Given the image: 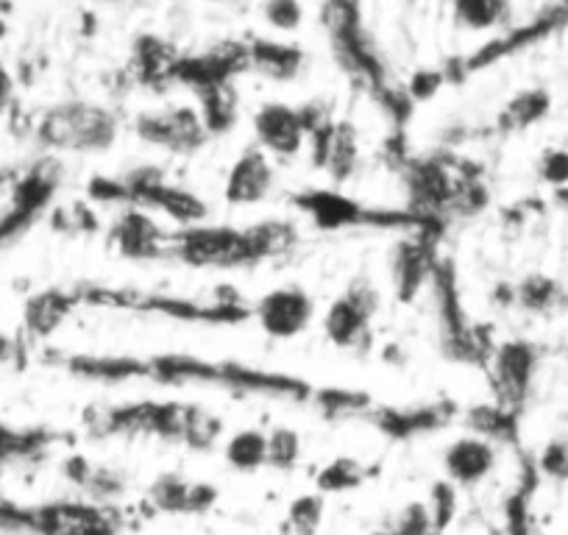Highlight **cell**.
I'll return each instance as SVG.
<instances>
[{
    "label": "cell",
    "mask_w": 568,
    "mask_h": 535,
    "mask_svg": "<svg viewBox=\"0 0 568 535\" xmlns=\"http://www.w3.org/2000/svg\"><path fill=\"white\" fill-rule=\"evenodd\" d=\"M57 363L68 374L101 382L151 380L165 385H210L243 396L287 402H313L315 393V387L302 376L254 369L240 360H210L201 354H62Z\"/></svg>",
    "instance_id": "6da1fadb"
},
{
    "label": "cell",
    "mask_w": 568,
    "mask_h": 535,
    "mask_svg": "<svg viewBox=\"0 0 568 535\" xmlns=\"http://www.w3.org/2000/svg\"><path fill=\"white\" fill-rule=\"evenodd\" d=\"M298 245V226L282 218H267L251 226L229 223H199V226L171 229L168 260L201 271H243L260 262L291 254Z\"/></svg>",
    "instance_id": "7a4b0ae2"
},
{
    "label": "cell",
    "mask_w": 568,
    "mask_h": 535,
    "mask_svg": "<svg viewBox=\"0 0 568 535\" xmlns=\"http://www.w3.org/2000/svg\"><path fill=\"white\" fill-rule=\"evenodd\" d=\"M81 424L95 438H160L193 452L215 450L223 422L190 402H118L87 407Z\"/></svg>",
    "instance_id": "3957f363"
},
{
    "label": "cell",
    "mask_w": 568,
    "mask_h": 535,
    "mask_svg": "<svg viewBox=\"0 0 568 535\" xmlns=\"http://www.w3.org/2000/svg\"><path fill=\"white\" fill-rule=\"evenodd\" d=\"M81 307L129 310V313L162 315V319L182 321V324L234 326L251 321V307L240 299L234 287H215L212 299H190L179 293L142 291V287H112V285H75Z\"/></svg>",
    "instance_id": "277c9868"
},
{
    "label": "cell",
    "mask_w": 568,
    "mask_h": 535,
    "mask_svg": "<svg viewBox=\"0 0 568 535\" xmlns=\"http://www.w3.org/2000/svg\"><path fill=\"white\" fill-rule=\"evenodd\" d=\"M321 26L332 42V57H335L337 68L348 75L354 87L368 92L376 107L396 90H402L404 81L393 75L385 51L368 31L363 7H357V3H324L321 7Z\"/></svg>",
    "instance_id": "5b68a950"
},
{
    "label": "cell",
    "mask_w": 568,
    "mask_h": 535,
    "mask_svg": "<svg viewBox=\"0 0 568 535\" xmlns=\"http://www.w3.org/2000/svg\"><path fill=\"white\" fill-rule=\"evenodd\" d=\"M120 114L90 98H68L48 107L31 125L37 145L53 154H106L120 138Z\"/></svg>",
    "instance_id": "8992f818"
},
{
    "label": "cell",
    "mask_w": 568,
    "mask_h": 535,
    "mask_svg": "<svg viewBox=\"0 0 568 535\" xmlns=\"http://www.w3.org/2000/svg\"><path fill=\"white\" fill-rule=\"evenodd\" d=\"M291 204L324 232H341V229H376V232H402L415 234L426 229H440L444 223L426 221L415 215L407 206H374L365 201L352 199L337 188H307L291 195Z\"/></svg>",
    "instance_id": "52a82bcc"
},
{
    "label": "cell",
    "mask_w": 568,
    "mask_h": 535,
    "mask_svg": "<svg viewBox=\"0 0 568 535\" xmlns=\"http://www.w3.org/2000/svg\"><path fill=\"white\" fill-rule=\"evenodd\" d=\"M120 184V204L140 206L145 212H160L162 218L173 223V229L199 226L210 218V206L195 190L182 188V184L168 182V173L154 162L134 165L118 176Z\"/></svg>",
    "instance_id": "ba28073f"
},
{
    "label": "cell",
    "mask_w": 568,
    "mask_h": 535,
    "mask_svg": "<svg viewBox=\"0 0 568 535\" xmlns=\"http://www.w3.org/2000/svg\"><path fill=\"white\" fill-rule=\"evenodd\" d=\"M382 307V293L368 274H357L346 291L326 307L324 332L335 349L368 354L374 349V321Z\"/></svg>",
    "instance_id": "9c48e42d"
},
{
    "label": "cell",
    "mask_w": 568,
    "mask_h": 535,
    "mask_svg": "<svg viewBox=\"0 0 568 535\" xmlns=\"http://www.w3.org/2000/svg\"><path fill=\"white\" fill-rule=\"evenodd\" d=\"M129 516L118 505H98L84 496L31 505V535H123Z\"/></svg>",
    "instance_id": "30bf717a"
},
{
    "label": "cell",
    "mask_w": 568,
    "mask_h": 535,
    "mask_svg": "<svg viewBox=\"0 0 568 535\" xmlns=\"http://www.w3.org/2000/svg\"><path fill=\"white\" fill-rule=\"evenodd\" d=\"M131 131L151 149L173 157H193L210 143L195 103H176L165 109H145L131 118Z\"/></svg>",
    "instance_id": "8fae6325"
},
{
    "label": "cell",
    "mask_w": 568,
    "mask_h": 535,
    "mask_svg": "<svg viewBox=\"0 0 568 535\" xmlns=\"http://www.w3.org/2000/svg\"><path fill=\"white\" fill-rule=\"evenodd\" d=\"M538 349L521 337H510V341L496 343L494 354H490L488 365L490 385H494V402L510 413H521L529 398V387H532L535 371H538Z\"/></svg>",
    "instance_id": "7c38bea8"
},
{
    "label": "cell",
    "mask_w": 568,
    "mask_h": 535,
    "mask_svg": "<svg viewBox=\"0 0 568 535\" xmlns=\"http://www.w3.org/2000/svg\"><path fill=\"white\" fill-rule=\"evenodd\" d=\"M440 229H426V232L404 234L390 254V280L393 293L398 302L409 304L418 299L424 287L433 282L435 268L440 262Z\"/></svg>",
    "instance_id": "4fadbf2b"
},
{
    "label": "cell",
    "mask_w": 568,
    "mask_h": 535,
    "mask_svg": "<svg viewBox=\"0 0 568 535\" xmlns=\"http://www.w3.org/2000/svg\"><path fill=\"white\" fill-rule=\"evenodd\" d=\"M315 315V299L298 285L273 287L251 304V319L273 341H296L313 326Z\"/></svg>",
    "instance_id": "5bb4252c"
},
{
    "label": "cell",
    "mask_w": 568,
    "mask_h": 535,
    "mask_svg": "<svg viewBox=\"0 0 568 535\" xmlns=\"http://www.w3.org/2000/svg\"><path fill=\"white\" fill-rule=\"evenodd\" d=\"M307 151L313 157V165L321 168L335 188L352 182L363 165L359 131L346 118H335L315 129L307 138Z\"/></svg>",
    "instance_id": "9a60e30c"
},
{
    "label": "cell",
    "mask_w": 568,
    "mask_h": 535,
    "mask_svg": "<svg viewBox=\"0 0 568 535\" xmlns=\"http://www.w3.org/2000/svg\"><path fill=\"white\" fill-rule=\"evenodd\" d=\"M254 145L271 160H296L307 151V125L298 107L287 101H265L251 114Z\"/></svg>",
    "instance_id": "2e32d148"
},
{
    "label": "cell",
    "mask_w": 568,
    "mask_h": 535,
    "mask_svg": "<svg viewBox=\"0 0 568 535\" xmlns=\"http://www.w3.org/2000/svg\"><path fill=\"white\" fill-rule=\"evenodd\" d=\"M457 416L460 407L452 398H438L424 405H374L365 422L390 441H413L449 427Z\"/></svg>",
    "instance_id": "e0dca14e"
},
{
    "label": "cell",
    "mask_w": 568,
    "mask_h": 535,
    "mask_svg": "<svg viewBox=\"0 0 568 535\" xmlns=\"http://www.w3.org/2000/svg\"><path fill=\"white\" fill-rule=\"evenodd\" d=\"M171 229L162 226L151 212L140 206H125L106 229L109 249L131 262H160L168 260L171 249Z\"/></svg>",
    "instance_id": "ac0fdd59"
},
{
    "label": "cell",
    "mask_w": 568,
    "mask_h": 535,
    "mask_svg": "<svg viewBox=\"0 0 568 535\" xmlns=\"http://www.w3.org/2000/svg\"><path fill=\"white\" fill-rule=\"evenodd\" d=\"M276 188V165L265 151L248 145L237 160L229 165L223 179V201L229 206H256L265 204Z\"/></svg>",
    "instance_id": "d6986e66"
},
{
    "label": "cell",
    "mask_w": 568,
    "mask_h": 535,
    "mask_svg": "<svg viewBox=\"0 0 568 535\" xmlns=\"http://www.w3.org/2000/svg\"><path fill=\"white\" fill-rule=\"evenodd\" d=\"M217 488L201 480H187L179 472H165L149 485V507L154 513H168V516H201L210 513L217 502Z\"/></svg>",
    "instance_id": "ffe728a7"
},
{
    "label": "cell",
    "mask_w": 568,
    "mask_h": 535,
    "mask_svg": "<svg viewBox=\"0 0 568 535\" xmlns=\"http://www.w3.org/2000/svg\"><path fill=\"white\" fill-rule=\"evenodd\" d=\"M440 466H444L446 480L457 488H477L483 485L490 474L499 466V446L488 438L468 433L452 441L440 455Z\"/></svg>",
    "instance_id": "44dd1931"
},
{
    "label": "cell",
    "mask_w": 568,
    "mask_h": 535,
    "mask_svg": "<svg viewBox=\"0 0 568 535\" xmlns=\"http://www.w3.org/2000/svg\"><path fill=\"white\" fill-rule=\"evenodd\" d=\"M179 57H182V51L176 48V42L145 31V34H136L134 42H131L129 64H125L123 73L129 75L131 87L165 90V87H171V75Z\"/></svg>",
    "instance_id": "7402d4cb"
},
{
    "label": "cell",
    "mask_w": 568,
    "mask_h": 535,
    "mask_svg": "<svg viewBox=\"0 0 568 535\" xmlns=\"http://www.w3.org/2000/svg\"><path fill=\"white\" fill-rule=\"evenodd\" d=\"M248 73L262 75L276 84H291L307 70V53L296 42L273 37H248Z\"/></svg>",
    "instance_id": "603a6c76"
},
{
    "label": "cell",
    "mask_w": 568,
    "mask_h": 535,
    "mask_svg": "<svg viewBox=\"0 0 568 535\" xmlns=\"http://www.w3.org/2000/svg\"><path fill=\"white\" fill-rule=\"evenodd\" d=\"M81 310L75 287H45L29 296L23 307V330L31 337H51L70 315Z\"/></svg>",
    "instance_id": "cb8c5ba5"
},
{
    "label": "cell",
    "mask_w": 568,
    "mask_h": 535,
    "mask_svg": "<svg viewBox=\"0 0 568 535\" xmlns=\"http://www.w3.org/2000/svg\"><path fill=\"white\" fill-rule=\"evenodd\" d=\"M64 441H70V433H62V430L12 427V424L0 422V468L12 466V463L40 461Z\"/></svg>",
    "instance_id": "d4e9b609"
},
{
    "label": "cell",
    "mask_w": 568,
    "mask_h": 535,
    "mask_svg": "<svg viewBox=\"0 0 568 535\" xmlns=\"http://www.w3.org/2000/svg\"><path fill=\"white\" fill-rule=\"evenodd\" d=\"M195 109H199L210 138H223V134H229L240 120L237 81H232V84L206 87V90L195 92Z\"/></svg>",
    "instance_id": "484cf974"
},
{
    "label": "cell",
    "mask_w": 568,
    "mask_h": 535,
    "mask_svg": "<svg viewBox=\"0 0 568 535\" xmlns=\"http://www.w3.org/2000/svg\"><path fill=\"white\" fill-rule=\"evenodd\" d=\"M551 109V95L540 87H532V90H521L510 98V101L501 107L499 118H496V125L499 131H524L529 125L540 123V120L549 114Z\"/></svg>",
    "instance_id": "4316f807"
},
{
    "label": "cell",
    "mask_w": 568,
    "mask_h": 535,
    "mask_svg": "<svg viewBox=\"0 0 568 535\" xmlns=\"http://www.w3.org/2000/svg\"><path fill=\"white\" fill-rule=\"evenodd\" d=\"M223 461L240 474H254L267 466V433L256 427L237 430L223 441Z\"/></svg>",
    "instance_id": "83f0119b"
},
{
    "label": "cell",
    "mask_w": 568,
    "mask_h": 535,
    "mask_svg": "<svg viewBox=\"0 0 568 535\" xmlns=\"http://www.w3.org/2000/svg\"><path fill=\"white\" fill-rule=\"evenodd\" d=\"M315 411L329 422H343V418H365L374 407V398L365 391H354V387H315L313 402Z\"/></svg>",
    "instance_id": "f1b7e54d"
},
{
    "label": "cell",
    "mask_w": 568,
    "mask_h": 535,
    "mask_svg": "<svg viewBox=\"0 0 568 535\" xmlns=\"http://www.w3.org/2000/svg\"><path fill=\"white\" fill-rule=\"evenodd\" d=\"M449 14L452 23L463 31H494L510 20V3L505 0H455Z\"/></svg>",
    "instance_id": "f546056e"
},
{
    "label": "cell",
    "mask_w": 568,
    "mask_h": 535,
    "mask_svg": "<svg viewBox=\"0 0 568 535\" xmlns=\"http://www.w3.org/2000/svg\"><path fill=\"white\" fill-rule=\"evenodd\" d=\"M463 418H466L468 430H471L474 435L494 441L496 446L507 444V441L516 438L518 416L516 413L505 411V407H499L496 402L468 407V411H463Z\"/></svg>",
    "instance_id": "4dcf8cb0"
},
{
    "label": "cell",
    "mask_w": 568,
    "mask_h": 535,
    "mask_svg": "<svg viewBox=\"0 0 568 535\" xmlns=\"http://www.w3.org/2000/svg\"><path fill=\"white\" fill-rule=\"evenodd\" d=\"M374 477V468L359 463L357 457H335L315 474V491L318 494H346V491L359 488Z\"/></svg>",
    "instance_id": "1f68e13d"
},
{
    "label": "cell",
    "mask_w": 568,
    "mask_h": 535,
    "mask_svg": "<svg viewBox=\"0 0 568 535\" xmlns=\"http://www.w3.org/2000/svg\"><path fill=\"white\" fill-rule=\"evenodd\" d=\"M125 491H129V477H125V472H120L118 466L92 463L84 483H81L79 494L84 496V499L98 502V505H118L125 496Z\"/></svg>",
    "instance_id": "d6a6232c"
},
{
    "label": "cell",
    "mask_w": 568,
    "mask_h": 535,
    "mask_svg": "<svg viewBox=\"0 0 568 535\" xmlns=\"http://www.w3.org/2000/svg\"><path fill=\"white\" fill-rule=\"evenodd\" d=\"M326 518V496L318 491H307L298 494L296 499L287 505L284 513V527L293 535H318L321 524Z\"/></svg>",
    "instance_id": "836d02e7"
},
{
    "label": "cell",
    "mask_w": 568,
    "mask_h": 535,
    "mask_svg": "<svg viewBox=\"0 0 568 535\" xmlns=\"http://www.w3.org/2000/svg\"><path fill=\"white\" fill-rule=\"evenodd\" d=\"M304 441L293 427H273L267 433V466L276 472H293L302 463Z\"/></svg>",
    "instance_id": "e575fe53"
},
{
    "label": "cell",
    "mask_w": 568,
    "mask_h": 535,
    "mask_svg": "<svg viewBox=\"0 0 568 535\" xmlns=\"http://www.w3.org/2000/svg\"><path fill=\"white\" fill-rule=\"evenodd\" d=\"M426 511H429V518H433L435 535H444L455 524L457 511H460V488L452 485L449 480H438L433 491H429Z\"/></svg>",
    "instance_id": "d590c367"
},
{
    "label": "cell",
    "mask_w": 568,
    "mask_h": 535,
    "mask_svg": "<svg viewBox=\"0 0 568 535\" xmlns=\"http://www.w3.org/2000/svg\"><path fill=\"white\" fill-rule=\"evenodd\" d=\"M560 299V285L544 274H532L516 285V304L532 313H544V310L555 307Z\"/></svg>",
    "instance_id": "8d00e7d4"
},
{
    "label": "cell",
    "mask_w": 568,
    "mask_h": 535,
    "mask_svg": "<svg viewBox=\"0 0 568 535\" xmlns=\"http://www.w3.org/2000/svg\"><path fill=\"white\" fill-rule=\"evenodd\" d=\"M371 535H435L433 518L426 511V502H409L404 505L396 516L390 518V524Z\"/></svg>",
    "instance_id": "74e56055"
},
{
    "label": "cell",
    "mask_w": 568,
    "mask_h": 535,
    "mask_svg": "<svg viewBox=\"0 0 568 535\" xmlns=\"http://www.w3.org/2000/svg\"><path fill=\"white\" fill-rule=\"evenodd\" d=\"M260 14L271 31H276V34H293V31H298L304 26L307 9L302 3H296V0H271V3H265L260 9Z\"/></svg>",
    "instance_id": "f35d334b"
},
{
    "label": "cell",
    "mask_w": 568,
    "mask_h": 535,
    "mask_svg": "<svg viewBox=\"0 0 568 535\" xmlns=\"http://www.w3.org/2000/svg\"><path fill=\"white\" fill-rule=\"evenodd\" d=\"M444 84H449L444 68H418L407 81H404V90L413 98V103H424L429 101V98L438 95V90Z\"/></svg>",
    "instance_id": "ab89813d"
},
{
    "label": "cell",
    "mask_w": 568,
    "mask_h": 535,
    "mask_svg": "<svg viewBox=\"0 0 568 535\" xmlns=\"http://www.w3.org/2000/svg\"><path fill=\"white\" fill-rule=\"evenodd\" d=\"M538 176L555 190L568 188V149H546L538 160Z\"/></svg>",
    "instance_id": "60d3db41"
},
{
    "label": "cell",
    "mask_w": 568,
    "mask_h": 535,
    "mask_svg": "<svg viewBox=\"0 0 568 535\" xmlns=\"http://www.w3.org/2000/svg\"><path fill=\"white\" fill-rule=\"evenodd\" d=\"M538 472L549 480H568V444L549 441L538 455Z\"/></svg>",
    "instance_id": "b9f144b4"
},
{
    "label": "cell",
    "mask_w": 568,
    "mask_h": 535,
    "mask_svg": "<svg viewBox=\"0 0 568 535\" xmlns=\"http://www.w3.org/2000/svg\"><path fill=\"white\" fill-rule=\"evenodd\" d=\"M14 98H18V79L7 64H0V120L14 109Z\"/></svg>",
    "instance_id": "7bdbcfd3"
},
{
    "label": "cell",
    "mask_w": 568,
    "mask_h": 535,
    "mask_svg": "<svg viewBox=\"0 0 568 535\" xmlns=\"http://www.w3.org/2000/svg\"><path fill=\"white\" fill-rule=\"evenodd\" d=\"M7 37H9V20L0 18V46L7 42Z\"/></svg>",
    "instance_id": "ee69618b"
}]
</instances>
